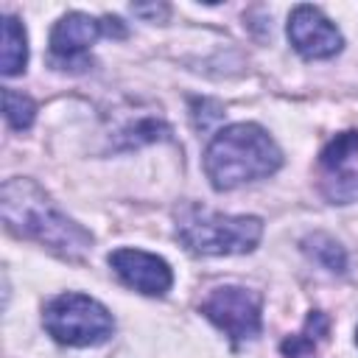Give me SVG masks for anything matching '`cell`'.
<instances>
[{
  "mask_svg": "<svg viewBox=\"0 0 358 358\" xmlns=\"http://www.w3.org/2000/svg\"><path fill=\"white\" fill-rule=\"evenodd\" d=\"M0 210L11 232L39 241L67 260H81L92 246V235L67 218L31 179H8L0 190Z\"/></svg>",
  "mask_w": 358,
  "mask_h": 358,
  "instance_id": "1",
  "label": "cell"
},
{
  "mask_svg": "<svg viewBox=\"0 0 358 358\" xmlns=\"http://www.w3.org/2000/svg\"><path fill=\"white\" fill-rule=\"evenodd\" d=\"M282 165V154L257 123H235L221 129L204 151V171L215 190H232L243 182L271 176Z\"/></svg>",
  "mask_w": 358,
  "mask_h": 358,
  "instance_id": "2",
  "label": "cell"
},
{
  "mask_svg": "<svg viewBox=\"0 0 358 358\" xmlns=\"http://www.w3.org/2000/svg\"><path fill=\"white\" fill-rule=\"evenodd\" d=\"M263 221L190 207L179 218V241L196 255H243L260 243Z\"/></svg>",
  "mask_w": 358,
  "mask_h": 358,
  "instance_id": "3",
  "label": "cell"
},
{
  "mask_svg": "<svg viewBox=\"0 0 358 358\" xmlns=\"http://www.w3.org/2000/svg\"><path fill=\"white\" fill-rule=\"evenodd\" d=\"M45 330L67 347H95L106 341L115 330L112 313L87 294H59L45 305Z\"/></svg>",
  "mask_w": 358,
  "mask_h": 358,
  "instance_id": "4",
  "label": "cell"
},
{
  "mask_svg": "<svg viewBox=\"0 0 358 358\" xmlns=\"http://www.w3.org/2000/svg\"><path fill=\"white\" fill-rule=\"evenodd\" d=\"M201 313L221 327L235 344L255 338L263 327L260 319V294L241 288V285H221L213 288L210 296L201 302Z\"/></svg>",
  "mask_w": 358,
  "mask_h": 358,
  "instance_id": "5",
  "label": "cell"
},
{
  "mask_svg": "<svg viewBox=\"0 0 358 358\" xmlns=\"http://www.w3.org/2000/svg\"><path fill=\"white\" fill-rule=\"evenodd\" d=\"M322 187L336 204L358 201V131H341L322 148Z\"/></svg>",
  "mask_w": 358,
  "mask_h": 358,
  "instance_id": "6",
  "label": "cell"
},
{
  "mask_svg": "<svg viewBox=\"0 0 358 358\" xmlns=\"http://www.w3.org/2000/svg\"><path fill=\"white\" fill-rule=\"evenodd\" d=\"M288 39L296 53L305 59H327L341 50L338 28L316 8V6H296L288 17Z\"/></svg>",
  "mask_w": 358,
  "mask_h": 358,
  "instance_id": "7",
  "label": "cell"
},
{
  "mask_svg": "<svg viewBox=\"0 0 358 358\" xmlns=\"http://www.w3.org/2000/svg\"><path fill=\"white\" fill-rule=\"evenodd\" d=\"M109 266L129 288L148 296H162L173 285L171 266L162 257L143 249H115L109 255Z\"/></svg>",
  "mask_w": 358,
  "mask_h": 358,
  "instance_id": "8",
  "label": "cell"
},
{
  "mask_svg": "<svg viewBox=\"0 0 358 358\" xmlns=\"http://www.w3.org/2000/svg\"><path fill=\"white\" fill-rule=\"evenodd\" d=\"M101 34H106L103 20H95L90 14H81V11H70L50 31V50L64 64L73 62V59H78L81 64H87L84 62V50L90 45H95V39Z\"/></svg>",
  "mask_w": 358,
  "mask_h": 358,
  "instance_id": "9",
  "label": "cell"
},
{
  "mask_svg": "<svg viewBox=\"0 0 358 358\" xmlns=\"http://www.w3.org/2000/svg\"><path fill=\"white\" fill-rule=\"evenodd\" d=\"M28 62V39H25V28L20 25L17 17H6L3 20V56H0V70L3 76H17L25 70Z\"/></svg>",
  "mask_w": 358,
  "mask_h": 358,
  "instance_id": "10",
  "label": "cell"
},
{
  "mask_svg": "<svg viewBox=\"0 0 358 358\" xmlns=\"http://www.w3.org/2000/svg\"><path fill=\"white\" fill-rule=\"evenodd\" d=\"M324 333H327V319H324V313L313 310V313L308 316L305 333L291 336L288 341H282V352H285L288 358H308V355L316 350V341H319Z\"/></svg>",
  "mask_w": 358,
  "mask_h": 358,
  "instance_id": "11",
  "label": "cell"
},
{
  "mask_svg": "<svg viewBox=\"0 0 358 358\" xmlns=\"http://www.w3.org/2000/svg\"><path fill=\"white\" fill-rule=\"evenodd\" d=\"M305 249H308V255L319 263V266H324L327 271H344L347 268V257H344V249L330 238V235H313V238H308L305 241Z\"/></svg>",
  "mask_w": 358,
  "mask_h": 358,
  "instance_id": "12",
  "label": "cell"
},
{
  "mask_svg": "<svg viewBox=\"0 0 358 358\" xmlns=\"http://www.w3.org/2000/svg\"><path fill=\"white\" fill-rule=\"evenodd\" d=\"M3 109H6V120H8L11 129H17V131L31 129L34 115H36V103H34L28 95L14 92V90L6 87V90H3Z\"/></svg>",
  "mask_w": 358,
  "mask_h": 358,
  "instance_id": "13",
  "label": "cell"
},
{
  "mask_svg": "<svg viewBox=\"0 0 358 358\" xmlns=\"http://www.w3.org/2000/svg\"><path fill=\"white\" fill-rule=\"evenodd\" d=\"M355 341H358V333H355Z\"/></svg>",
  "mask_w": 358,
  "mask_h": 358,
  "instance_id": "14",
  "label": "cell"
}]
</instances>
